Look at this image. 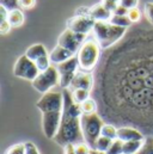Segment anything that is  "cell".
<instances>
[{
  "label": "cell",
  "mask_w": 153,
  "mask_h": 154,
  "mask_svg": "<svg viewBox=\"0 0 153 154\" xmlns=\"http://www.w3.org/2000/svg\"><path fill=\"white\" fill-rule=\"evenodd\" d=\"M36 66H37L38 71L39 72H43L45 69H48L50 67V59H49V55H44V56H41L38 60L35 61Z\"/></svg>",
  "instance_id": "484cf974"
},
{
  "label": "cell",
  "mask_w": 153,
  "mask_h": 154,
  "mask_svg": "<svg viewBox=\"0 0 153 154\" xmlns=\"http://www.w3.org/2000/svg\"><path fill=\"white\" fill-rule=\"evenodd\" d=\"M36 108L41 112L64 110V93L61 92H47L43 93L36 103Z\"/></svg>",
  "instance_id": "9c48e42d"
},
{
  "label": "cell",
  "mask_w": 153,
  "mask_h": 154,
  "mask_svg": "<svg viewBox=\"0 0 153 154\" xmlns=\"http://www.w3.org/2000/svg\"><path fill=\"white\" fill-rule=\"evenodd\" d=\"M101 55V47L97 41H85L76 53L79 68L85 72H91L98 63Z\"/></svg>",
  "instance_id": "5b68a950"
},
{
  "label": "cell",
  "mask_w": 153,
  "mask_h": 154,
  "mask_svg": "<svg viewBox=\"0 0 153 154\" xmlns=\"http://www.w3.org/2000/svg\"><path fill=\"white\" fill-rule=\"evenodd\" d=\"M93 77L90 72H76V77L72 80V84L70 86V88L76 90V88H85L91 91L93 88Z\"/></svg>",
  "instance_id": "4fadbf2b"
},
{
  "label": "cell",
  "mask_w": 153,
  "mask_h": 154,
  "mask_svg": "<svg viewBox=\"0 0 153 154\" xmlns=\"http://www.w3.org/2000/svg\"><path fill=\"white\" fill-rule=\"evenodd\" d=\"M7 19H8L10 24L12 25V28H19L24 24L25 17H24V13L22 10L14 8V10H10Z\"/></svg>",
  "instance_id": "ac0fdd59"
},
{
  "label": "cell",
  "mask_w": 153,
  "mask_h": 154,
  "mask_svg": "<svg viewBox=\"0 0 153 154\" xmlns=\"http://www.w3.org/2000/svg\"><path fill=\"white\" fill-rule=\"evenodd\" d=\"M64 151H65V154H76V149H74V143H70V145L65 146Z\"/></svg>",
  "instance_id": "74e56055"
},
{
  "label": "cell",
  "mask_w": 153,
  "mask_h": 154,
  "mask_svg": "<svg viewBox=\"0 0 153 154\" xmlns=\"http://www.w3.org/2000/svg\"><path fill=\"white\" fill-rule=\"evenodd\" d=\"M89 16L96 22H107L111 18L113 12L110 10H108L102 2H99V4H96L90 7Z\"/></svg>",
  "instance_id": "5bb4252c"
},
{
  "label": "cell",
  "mask_w": 153,
  "mask_h": 154,
  "mask_svg": "<svg viewBox=\"0 0 153 154\" xmlns=\"http://www.w3.org/2000/svg\"><path fill=\"white\" fill-rule=\"evenodd\" d=\"M87 35L84 34H78L72 31L71 29H66L58 38V44L67 48L68 50H71L72 53H78V50L80 49V47L83 45V43L85 42Z\"/></svg>",
  "instance_id": "8fae6325"
},
{
  "label": "cell",
  "mask_w": 153,
  "mask_h": 154,
  "mask_svg": "<svg viewBox=\"0 0 153 154\" xmlns=\"http://www.w3.org/2000/svg\"><path fill=\"white\" fill-rule=\"evenodd\" d=\"M59 82H60V74L58 68L54 66H50L48 69L39 72V74L31 81V85L37 92L43 94L49 92Z\"/></svg>",
  "instance_id": "8992f818"
},
{
  "label": "cell",
  "mask_w": 153,
  "mask_h": 154,
  "mask_svg": "<svg viewBox=\"0 0 153 154\" xmlns=\"http://www.w3.org/2000/svg\"><path fill=\"white\" fill-rule=\"evenodd\" d=\"M6 154H25V145L24 143H16L6 151Z\"/></svg>",
  "instance_id": "f1b7e54d"
},
{
  "label": "cell",
  "mask_w": 153,
  "mask_h": 154,
  "mask_svg": "<svg viewBox=\"0 0 153 154\" xmlns=\"http://www.w3.org/2000/svg\"><path fill=\"white\" fill-rule=\"evenodd\" d=\"M138 4H139V0H120V5H122L127 10L138 7Z\"/></svg>",
  "instance_id": "e575fe53"
},
{
  "label": "cell",
  "mask_w": 153,
  "mask_h": 154,
  "mask_svg": "<svg viewBox=\"0 0 153 154\" xmlns=\"http://www.w3.org/2000/svg\"><path fill=\"white\" fill-rule=\"evenodd\" d=\"M74 56V53H72L71 50H68L67 48L58 44L49 54V59H50V62L54 63V65H59L61 62H65L67 61L68 59L73 57Z\"/></svg>",
  "instance_id": "9a60e30c"
},
{
  "label": "cell",
  "mask_w": 153,
  "mask_h": 154,
  "mask_svg": "<svg viewBox=\"0 0 153 154\" xmlns=\"http://www.w3.org/2000/svg\"><path fill=\"white\" fill-rule=\"evenodd\" d=\"M11 28H12V25L10 24L8 19H1V22H0V34L1 35L8 34L10 30H11Z\"/></svg>",
  "instance_id": "d6a6232c"
},
{
  "label": "cell",
  "mask_w": 153,
  "mask_h": 154,
  "mask_svg": "<svg viewBox=\"0 0 153 154\" xmlns=\"http://www.w3.org/2000/svg\"><path fill=\"white\" fill-rule=\"evenodd\" d=\"M95 23H96V20H93L90 16H76V14H74L73 17L67 19L66 26L74 32L89 35V32L93 30Z\"/></svg>",
  "instance_id": "7c38bea8"
},
{
  "label": "cell",
  "mask_w": 153,
  "mask_h": 154,
  "mask_svg": "<svg viewBox=\"0 0 153 154\" xmlns=\"http://www.w3.org/2000/svg\"><path fill=\"white\" fill-rule=\"evenodd\" d=\"M24 145H25V154H39L38 148L33 142L28 141V142H24Z\"/></svg>",
  "instance_id": "d590c367"
},
{
  "label": "cell",
  "mask_w": 153,
  "mask_h": 154,
  "mask_svg": "<svg viewBox=\"0 0 153 154\" xmlns=\"http://www.w3.org/2000/svg\"><path fill=\"white\" fill-rule=\"evenodd\" d=\"M110 23H113L115 25H118V26H123V28H129L133 23L130 22V19L128 18L127 14H115L113 13L111 18L109 19Z\"/></svg>",
  "instance_id": "44dd1931"
},
{
  "label": "cell",
  "mask_w": 153,
  "mask_h": 154,
  "mask_svg": "<svg viewBox=\"0 0 153 154\" xmlns=\"http://www.w3.org/2000/svg\"><path fill=\"white\" fill-rule=\"evenodd\" d=\"M127 29L128 28L115 25L109 20H107L96 22L92 31L99 47L102 49H109L124 37V35L127 34Z\"/></svg>",
  "instance_id": "3957f363"
},
{
  "label": "cell",
  "mask_w": 153,
  "mask_h": 154,
  "mask_svg": "<svg viewBox=\"0 0 153 154\" xmlns=\"http://www.w3.org/2000/svg\"><path fill=\"white\" fill-rule=\"evenodd\" d=\"M74 149L76 154H89L91 151V147L86 142H79L74 145Z\"/></svg>",
  "instance_id": "4dcf8cb0"
},
{
  "label": "cell",
  "mask_w": 153,
  "mask_h": 154,
  "mask_svg": "<svg viewBox=\"0 0 153 154\" xmlns=\"http://www.w3.org/2000/svg\"><path fill=\"white\" fill-rule=\"evenodd\" d=\"M103 125L104 122L97 112L83 114L80 117V127H81L84 141L87 145H90L91 148H95L96 141L101 136Z\"/></svg>",
  "instance_id": "277c9868"
},
{
  "label": "cell",
  "mask_w": 153,
  "mask_h": 154,
  "mask_svg": "<svg viewBox=\"0 0 153 154\" xmlns=\"http://www.w3.org/2000/svg\"><path fill=\"white\" fill-rule=\"evenodd\" d=\"M127 12H128V10L126 7H123L122 5H118L113 13H115V14H127Z\"/></svg>",
  "instance_id": "f35d334b"
},
{
  "label": "cell",
  "mask_w": 153,
  "mask_h": 154,
  "mask_svg": "<svg viewBox=\"0 0 153 154\" xmlns=\"http://www.w3.org/2000/svg\"><path fill=\"white\" fill-rule=\"evenodd\" d=\"M36 5V0H18V6L23 10H31Z\"/></svg>",
  "instance_id": "1f68e13d"
},
{
  "label": "cell",
  "mask_w": 153,
  "mask_h": 154,
  "mask_svg": "<svg viewBox=\"0 0 153 154\" xmlns=\"http://www.w3.org/2000/svg\"><path fill=\"white\" fill-rule=\"evenodd\" d=\"M99 154H107V153H105V152H101V151H99Z\"/></svg>",
  "instance_id": "60d3db41"
},
{
  "label": "cell",
  "mask_w": 153,
  "mask_h": 154,
  "mask_svg": "<svg viewBox=\"0 0 153 154\" xmlns=\"http://www.w3.org/2000/svg\"><path fill=\"white\" fill-rule=\"evenodd\" d=\"M127 16H128V18L130 19V22L134 24V23H139L140 20H141V12H140V10L138 8V7H134V8H130V10H128V12H127Z\"/></svg>",
  "instance_id": "4316f807"
},
{
  "label": "cell",
  "mask_w": 153,
  "mask_h": 154,
  "mask_svg": "<svg viewBox=\"0 0 153 154\" xmlns=\"http://www.w3.org/2000/svg\"><path fill=\"white\" fill-rule=\"evenodd\" d=\"M102 4L108 10H110L111 12H114L115 10H116V7L120 5V0H102Z\"/></svg>",
  "instance_id": "836d02e7"
},
{
  "label": "cell",
  "mask_w": 153,
  "mask_h": 154,
  "mask_svg": "<svg viewBox=\"0 0 153 154\" xmlns=\"http://www.w3.org/2000/svg\"><path fill=\"white\" fill-rule=\"evenodd\" d=\"M89 154H99V151L98 149H95V148H91V151H90Z\"/></svg>",
  "instance_id": "ab89813d"
},
{
  "label": "cell",
  "mask_w": 153,
  "mask_h": 154,
  "mask_svg": "<svg viewBox=\"0 0 153 154\" xmlns=\"http://www.w3.org/2000/svg\"><path fill=\"white\" fill-rule=\"evenodd\" d=\"M83 114H92V112H97V103L95 99L89 98L87 100H85L83 104H80Z\"/></svg>",
  "instance_id": "603a6c76"
},
{
  "label": "cell",
  "mask_w": 153,
  "mask_h": 154,
  "mask_svg": "<svg viewBox=\"0 0 153 154\" xmlns=\"http://www.w3.org/2000/svg\"><path fill=\"white\" fill-rule=\"evenodd\" d=\"M0 4L7 7L8 10L18 8V0H0Z\"/></svg>",
  "instance_id": "8d00e7d4"
},
{
  "label": "cell",
  "mask_w": 153,
  "mask_h": 154,
  "mask_svg": "<svg viewBox=\"0 0 153 154\" xmlns=\"http://www.w3.org/2000/svg\"><path fill=\"white\" fill-rule=\"evenodd\" d=\"M64 93V110L62 119L56 136L54 137V142L65 147L70 143H79L84 140L81 127H80V117L83 115V110L80 104H76L72 98V94L67 88Z\"/></svg>",
  "instance_id": "7a4b0ae2"
},
{
  "label": "cell",
  "mask_w": 153,
  "mask_h": 154,
  "mask_svg": "<svg viewBox=\"0 0 153 154\" xmlns=\"http://www.w3.org/2000/svg\"><path fill=\"white\" fill-rule=\"evenodd\" d=\"M73 100L76 102V104H83L85 100H87L90 98V91L85 90V88H76L72 90L71 92Z\"/></svg>",
  "instance_id": "ffe728a7"
},
{
  "label": "cell",
  "mask_w": 153,
  "mask_h": 154,
  "mask_svg": "<svg viewBox=\"0 0 153 154\" xmlns=\"http://www.w3.org/2000/svg\"><path fill=\"white\" fill-rule=\"evenodd\" d=\"M144 13L147 19V22L153 25V2H146L144 7Z\"/></svg>",
  "instance_id": "f546056e"
},
{
  "label": "cell",
  "mask_w": 153,
  "mask_h": 154,
  "mask_svg": "<svg viewBox=\"0 0 153 154\" xmlns=\"http://www.w3.org/2000/svg\"><path fill=\"white\" fill-rule=\"evenodd\" d=\"M117 139H120L123 142H126V141H133V140H145L146 137L136 128L121 127V128L117 129Z\"/></svg>",
  "instance_id": "2e32d148"
},
{
  "label": "cell",
  "mask_w": 153,
  "mask_h": 154,
  "mask_svg": "<svg viewBox=\"0 0 153 154\" xmlns=\"http://www.w3.org/2000/svg\"><path fill=\"white\" fill-rule=\"evenodd\" d=\"M123 151V141L120 139H115L113 140L109 149L105 152L107 154H121Z\"/></svg>",
  "instance_id": "d4e9b609"
},
{
  "label": "cell",
  "mask_w": 153,
  "mask_h": 154,
  "mask_svg": "<svg viewBox=\"0 0 153 154\" xmlns=\"http://www.w3.org/2000/svg\"><path fill=\"white\" fill-rule=\"evenodd\" d=\"M62 119V111H45L42 112V130L47 139L54 140Z\"/></svg>",
  "instance_id": "ba28073f"
},
{
  "label": "cell",
  "mask_w": 153,
  "mask_h": 154,
  "mask_svg": "<svg viewBox=\"0 0 153 154\" xmlns=\"http://www.w3.org/2000/svg\"><path fill=\"white\" fill-rule=\"evenodd\" d=\"M25 55L33 60L34 62L38 60L41 56H44V55H48V51L45 49V47L42 44V43H36V44H33L31 47H29L25 51Z\"/></svg>",
  "instance_id": "e0dca14e"
},
{
  "label": "cell",
  "mask_w": 153,
  "mask_h": 154,
  "mask_svg": "<svg viewBox=\"0 0 153 154\" xmlns=\"http://www.w3.org/2000/svg\"><path fill=\"white\" fill-rule=\"evenodd\" d=\"M101 135L109 137L111 140H115V139H117V128H115V125L113 124H104L102 128Z\"/></svg>",
  "instance_id": "cb8c5ba5"
},
{
  "label": "cell",
  "mask_w": 153,
  "mask_h": 154,
  "mask_svg": "<svg viewBox=\"0 0 153 154\" xmlns=\"http://www.w3.org/2000/svg\"><path fill=\"white\" fill-rule=\"evenodd\" d=\"M145 140H133V141H126L123 142V154H136L140 148L144 146Z\"/></svg>",
  "instance_id": "d6986e66"
},
{
  "label": "cell",
  "mask_w": 153,
  "mask_h": 154,
  "mask_svg": "<svg viewBox=\"0 0 153 154\" xmlns=\"http://www.w3.org/2000/svg\"><path fill=\"white\" fill-rule=\"evenodd\" d=\"M78 67H79V61H78L76 56H73V57L68 59L67 61L56 65V68L60 74L59 85L62 88H70L72 80L74 79L76 72H78Z\"/></svg>",
  "instance_id": "30bf717a"
},
{
  "label": "cell",
  "mask_w": 153,
  "mask_h": 154,
  "mask_svg": "<svg viewBox=\"0 0 153 154\" xmlns=\"http://www.w3.org/2000/svg\"><path fill=\"white\" fill-rule=\"evenodd\" d=\"M13 74L17 78L33 81L39 74V71L36 63L24 54L16 61L13 66Z\"/></svg>",
  "instance_id": "52a82bcc"
},
{
  "label": "cell",
  "mask_w": 153,
  "mask_h": 154,
  "mask_svg": "<svg viewBox=\"0 0 153 154\" xmlns=\"http://www.w3.org/2000/svg\"><path fill=\"white\" fill-rule=\"evenodd\" d=\"M136 154H153V139L152 137L145 139L144 146L140 148V151Z\"/></svg>",
  "instance_id": "83f0119b"
},
{
  "label": "cell",
  "mask_w": 153,
  "mask_h": 154,
  "mask_svg": "<svg viewBox=\"0 0 153 154\" xmlns=\"http://www.w3.org/2000/svg\"><path fill=\"white\" fill-rule=\"evenodd\" d=\"M116 53L124 61L123 65L114 61L116 72L113 75L104 74V77H114L115 79H103V92H107V94H103V99L107 98L108 103L109 100L114 103L111 105H115L120 111L123 106L126 110L132 106L135 109L134 111H140V115H144V110L150 108L151 115H153V55L134 57L128 51L120 54L117 50Z\"/></svg>",
  "instance_id": "6da1fadb"
},
{
  "label": "cell",
  "mask_w": 153,
  "mask_h": 154,
  "mask_svg": "<svg viewBox=\"0 0 153 154\" xmlns=\"http://www.w3.org/2000/svg\"><path fill=\"white\" fill-rule=\"evenodd\" d=\"M121 154H123V153H121Z\"/></svg>",
  "instance_id": "b9f144b4"
},
{
  "label": "cell",
  "mask_w": 153,
  "mask_h": 154,
  "mask_svg": "<svg viewBox=\"0 0 153 154\" xmlns=\"http://www.w3.org/2000/svg\"><path fill=\"white\" fill-rule=\"evenodd\" d=\"M111 142H113V140H111V139H109V137H105V136L101 135V136L97 139V141H96L95 149H98V151H101V152H107V151L109 149V147H110Z\"/></svg>",
  "instance_id": "7402d4cb"
}]
</instances>
